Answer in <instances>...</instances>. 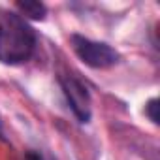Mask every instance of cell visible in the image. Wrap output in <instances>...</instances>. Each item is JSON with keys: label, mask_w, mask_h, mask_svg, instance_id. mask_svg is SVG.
Wrapping results in <instances>:
<instances>
[{"label": "cell", "mask_w": 160, "mask_h": 160, "mask_svg": "<svg viewBox=\"0 0 160 160\" xmlns=\"http://www.w3.org/2000/svg\"><path fill=\"white\" fill-rule=\"evenodd\" d=\"M70 43H72V49L77 55V58L83 64H87L89 68L106 70V68H113L115 64L121 62L119 51L104 42H96V40L85 38L81 34H72Z\"/></svg>", "instance_id": "2"}, {"label": "cell", "mask_w": 160, "mask_h": 160, "mask_svg": "<svg viewBox=\"0 0 160 160\" xmlns=\"http://www.w3.org/2000/svg\"><path fill=\"white\" fill-rule=\"evenodd\" d=\"M58 83L73 117L81 124H87L92 117V100H91L89 89L72 73H60Z\"/></svg>", "instance_id": "3"}, {"label": "cell", "mask_w": 160, "mask_h": 160, "mask_svg": "<svg viewBox=\"0 0 160 160\" xmlns=\"http://www.w3.org/2000/svg\"><path fill=\"white\" fill-rule=\"evenodd\" d=\"M36 51V34L32 27L15 12H0V62L21 66Z\"/></svg>", "instance_id": "1"}, {"label": "cell", "mask_w": 160, "mask_h": 160, "mask_svg": "<svg viewBox=\"0 0 160 160\" xmlns=\"http://www.w3.org/2000/svg\"><path fill=\"white\" fill-rule=\"evenodd\" d=\"M0 132H2V124H0Z\"/></svg>", "instance_id": "6"}, {"label": "cell", "mask_w": 160, "mask_h": 160, "mask_svg": "<svg viewBox=\"0 0 160 160\" xmlns=\"http://www.w3.org/2000/svg\"><path fill=\"white\" fill-rule=\"evenodd\" d=\"M145 115L152 121V124H158L160 122V117H158V100L156 98H151L145 106Z\"/></svg>", "instance_id": "5"}, {"label": "cell", "mask_w": 160, "mask_h": 160, "mask_svg": "<svg viewBox=\"0 0 160 160\" xmlns=\"http://www.w3.org/2000/svg\"><path fill=\"white\" fill-rule=\"evenodd\" d=\"M19 15L23 19H30V21H43L47 15V8L42 2H36V0H25V2H17L15 4Z\"/></svg>", "instance_id": "4"}]
</instances>
